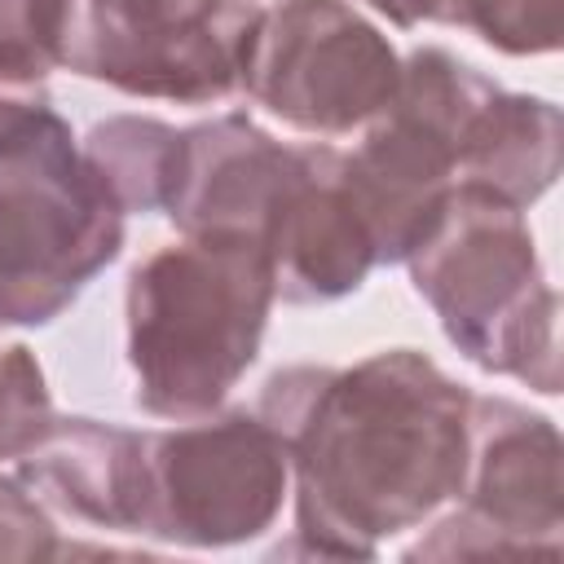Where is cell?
Here are the masks:
<instances>
[{
    "mask_svg": "<svg viewBox=\"0 0 564 564\" xmlns=\"http://www.w3.org/2000/svg\"><path fill=\"white\" fill-rule=\"evenodd\" d=\"M256 414L286 454L300 555L375 560L463 485L471 392L419 348L273 370Z\"/></svg>",
    "mask_w": 564,
    "mask_h": 564,
    "instance_id": "obj_1",
    "label": "cell"
},
{
    "mask_svg": "<svg viewBox=\"0 0 564 564\" xmlns=\"http://www.w3.org/2000/svg\"><path fill=\"white\" fill-rule=\"evenodd\" d=\"M269 256L229 238H181L123 286L132 401L154 419H203L256 366L273 308Z\"/></svg>",
    "mask_w": 564,
    "mask_h": 564,
    "instance_id": "obj_2",
    "label": "cell"
},
{
    "mask_svg": "<svg viewBox=\"0 0 564 564\" xmlns=\"http://www.w3.org/2000/svg\"><path fill=\"white\" fill-rule=\"evenodd\" d=\"M123 216L48 93H0V330L57 322L119 260Z\"/></svg>",
    "mask_w": 564,
    "mask_h": 564,
    "instance_id": "obj_3",
    "label": "cell"
},
{
    "mask_svg": "<svg viewBox=\"0 0 564 564\" xmlns=\"http://www.w3.org/2000/svg\"><path fill=\"white\" fill-rule=\"evenodd\" d=\"M405 269L471 366L520 379L542 397L560 392V295L538 260L524 207L480 185H454Z\"/></svg>",
    "mask_w": 564,
    "mask_h": 564,
    "instance_id": "obj_4",
    "label": "cell"
},
{
    "mask_svg": "<svg viewBox=\"0 0 564 564\" xmlns=\"http://www.w3.org/2000/svg\"><path fill=\"white\" fill-rule=\"evenodd\" d=\"M397 79V48L348 0H269L238 26V88L291 132H361Z\"/></svg>",
    "mask_w": 564,
    "mask_h": 564,
    "instance_id": "obj_5",
    "label": "cell"
},
{
    "mask_svg": "<svg viewBox=\"0 0 564 564\" xmlns=\"http://www.w3.org/2000/svg\"><path fill=\"white\" fill-rule=\"evenodd\" d=\"M564 542V441L560 427L511 401L471 397L467 467L454 507L427 524L405 560L546 555Z\"/></svg>",
    "mask_w": 564,
    "mask_h": 564,
    "instance_id": "obj_6",
    "label": "cell"
},
{
    "mask_svg": "<svg viewBox=\"0 0 564 564\" xmlns=\"http://www.w3.org/2000/svg\"><path fill=\"white\" fill-rule=\"evenodd\" d=\"M291 494L278 432L251 410L145 432L141 538L220 551L273 529Z\"/></svg>",
    "mask_w": 564,
    "mask_h": 564,
    "instance_id": "obj_7",
    "label": "cell"
},
{
    "mask_svg": "<svg viewBox=\"0 0 564 564\" xmlns=\"http://www.w3.org/2000/svg\"><path fill=\"white\" fill-rule=\"evenodd\" d=\"M234 0H75L66 70L128 97L212 106L238 88Z\"/></svg>",
    "mask_w": 564,
    "mask_h": 564,
    "instance_id": "obj_8",
    "label": "cell"
},
{
    "mask_svg": "<svg viewBox=\"0 0 564 564\" xmlns=\"http://www.w3.org/2000/svg\"><path fill=\"white\" fill-rule=\"evenodd\" d=\"M295 163L300 145H282L238 110L203 119L181 128L176 181L163 216L181 229V238H229L260 247Z\"/></svg>",
    "mask_w": 564,
    "mask_h": 564,
    "instance_id": "obj_9",
    "label": "cell"
},
{
    "mask_svg": "<svg viewBox=\"0 0 564 564\" xmlns=\"http://www.w3.org/2000/svg\"><path fill=\"white\" fill-rule=\"evenodd\" d=\"M273 295L286 304H330L352 295L379 269L370 229L344 181V150L300 145L295 176L264 229Z\"/></svg>",
    "mask_w": 564,
    "mask_h": 564,
    "instance_id": "obj_10",
    "label": "cell"
},
{
    "mask_svg": "<svg viewBox=\"0 0 564 564\" xmlns=\"http://www.w3.org/2000/svg\"><path fill=\"white\" fill-rule=\"evenodd\" d=\"M348 194L370 229L379 264H405L458 185L454 145L401 101H388L344 150Z\"/></svg>",
    "mask_w": 564,
    "mask_h": 564,
    "instance_id": "obj_11",
    "label": "cell"
},
{
    "mask_svg": "<svg viewBox=\"0 0 564 564\" xmlns=\"http://www.w3.org/2000/svg\"><path fill=\"white\" fill-rule=\"evenodd\" d=\"M18 480L57 516L106 529L141 533L145 485V427L101 423L88 414L53 419L48 436L18 458Z\"/></svg>",
    "mask_w": 564,
    "mask_h": 564,
    "instance_id": "obj_12",
    "label": "cell"
},
{
    "mask_svg": "<svg viewBox=\"0 0 564 564\" xmlns=\"http://www.w3.org/2000/svg\"><path fill=\"white\" fill-rule=\"evenodd\" d=\"M564 119L533 93L494 84L458 145V185H480L516 207H533L560 176Z\"/></svg>",
    "mask_w": 564,
    "mask_h": 564,
    "instance_id": "obj_13",
    "label": "cell"
},
{
    "mask_svg": "<svg viewBox=\"0 0 564 564\" xmlns=\"http://www.w3.org/2000/svg\"><path fill=\"white\" fill-rule=\"evenodd\" d=\"M123 212H163L176 181L181 128L154 115H106L79 141Z\"/></svg>",
    "mask_w": 564,
    "mask_h": 564,
    "instance_id": "obj_14",
    "label": "cell"
},
{
    "mask_svg": "<svg viewBox=\"0 0 564 564\" xmlns=\"http://www.w3.org/2000/svg\"><path fill=\"white\" fill-rule=\"evenodd\" d=\"M75 0H0V93H44L66 62Z\"/></svg>",
    "mask_w": 564,
    "mask_h": 564,
    "instance_id": "obj_15",
    "label": "cell"
},
{
    "mask_svg": "<svg viewBox=\"0 0 564 564\" xmlns=\"http://www.w3.org/2000/svg\"><path fill=\"white\" fill-rule=\"evenodd\" d=\"M449 26L480 35L507 57H542L560 48L564 0H454Z\"/></svg>",
    "mask_w": 564,
    "mask_h": 564,
    "instance_id": "obj_16",
    "label": "cell"
},
{
    "mask_svg": "<svg viewBox=\"0 0 564 564\" xmlns=\"http://www.w3.org/2000/svg\"><path fill=\"white\" fill-rule=\"evenodd\" d=\"M53 397L26 344L0 348V463L26 458L53 427Z\"/></svg>",
    "mask_w": 564,
    "mask_h": 564,
    "instance_id": "obj_17",
    "label": "cell"
},
{
    "mask_svg": "<svg viewBox=\"0 0 564 564\" xmlns=\"http://www.w3.org/2000/svg\"><path fill=\"white\" fill-rule=\"evenodd\" d=\"M62 555L48 507L18 480L0 471V560H48Z\"/></svg>",
    "mask_w": 564,
    "mask_h": 564,
    "instance_id": "obj_18",
    "label": "cell"
},
{
    "mask_svg": "<svg viewBox=\"0 0 564 564\" xmlns=\"http://www.w3.org/2000/svg\"><path fill=\"white\" fill-rule=\"evenodd\" d=\"M375 13H383L392 26L410 31V26H423V22H441L449 26V13H454V0H366Z\"/></svg>",
    "mask_w": 564,
    "mask_h": 564,
    "instance_id": "obj_19",
    "label": "cell"
}]
</instances>
